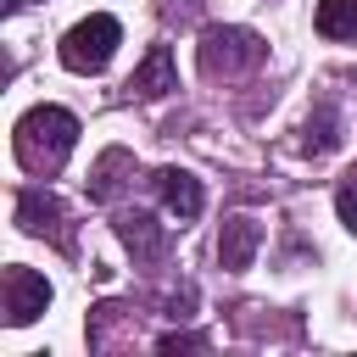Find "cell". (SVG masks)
I'll list each match as a JSON object with an SVG mask.
<instances>
[{
	"instance_id": "obj_1",
	"label": "cell",
	"mask_w": 357,
	"mask_h": 357,
	"mask_svg": "<svg viewBox=\"0 0 357 357\" xmlns=\"http://www.w3.org/2000/svg\"><path fill=\"white\" fill-rule=\"evenodd\" d=\"M73 139H78V117L61 112V106H33V112H22V123H17V134H11L17 162H22L28 173H56V167L67 162Z\"/></svg>"
},
{
	"instance_id": "obj_2",
	"label": "cell",
	"mask_w": 357,
	"mask_h": 357,
	"mask_svg": "<svg viewBox=\"0 0 357 357\" xmlns=\"http://www.w3.org/2000/svg\"><path fill=\"white\" fill-rule=\"evenodd\" d=\"M117 39H123L117 17L95 11V17H84L78 28H67V39H61V67H67V73H100V67L112 61Z\"/></svg>"
},
{
	"instance_id": "obj_3",
	"label": "cell",
	"mask_w": 357,
	"mask_h": 357,
	"mask_svg": "<svg viewBox=\"0 0 357 357\" xmlns=\"http://www.w3.org/2000/svg\"><path fill=\"white\" fill-rule=\"evenodd\" d=\"M262 61V39L251 28H212L201 39V67L218 78V73H240V67H257Z\"/></svg>"
},
{
	"instance_id": "obj_4",
	"label": "cell",
	"mask_w": 357,
	"mask_h": 357,
	"mask_svg": "<svg viewBox=\"0 0 357 357\" xmlns=\"http://www.w3.org/2000/svg\"><path fill=\"white\" fill-rule=\"evenodd\" d=\"M0 296H6V324H11V329L33 324V318L50 307V284H45L33 268H22V262H11V268L0 273Z\"/></svg>"
},
{
	"instance_id": "obj_5",
	"label": "cell",
	"mask_w": 357,
	"mask_h": 357,
	"mask_svg": "<svg viewBox=\"0 0 357 357\" xmlns=\"http://www.w3.org/2000/svg\"><path fill=\"white\" fill-rule=\"evenodd\" d=\"M17 223H22L28 234H50L61 251H73L67 212H61V201H56V195H45V190H22V195H17Z\"/></svg>"
},
{
	"instance_id": "obj_6",
	"label": "cell",
	"mask_w": 357,
	"mask_h": 357,
	"mask_svg": "<svg viewBox=\"0 0 357 357\" xmlns=\"http://www.w3.org/2000/svg\"><path fill=\"white\" fill-rule=\"evenodd\" d=\"M257 245H262V223H257V218H229L223 234H218V262H223L229 273H240V268H251Z\"/></svg>"
},
{
	"instance_id": "obj_7",
	"label": "cell",
	"mask_w": 357,
	"mask_h": 357,
	"mask_svg": "<svg viewBox=\"0 0 357 357\" xmlns=\"http://www.w3.org/2000/svg\"><path fill=\"white\" fill-rule=\"evenodd\" d=\"M156 190H162V201H167V212H173L178 223H195V218H201V184H195L184 167H162V173H156Z\"/></svg>"
},
{
	"instance_id": "obj_8",
	"label": "cell",
	"mask_w": 357,
	"mask_h": 357,
	"mask_svg": "<svg viewBox=\"0 0 357 357\" xmlns=\"http://www.w3.org/2000/svg\"><path fill=\"white\" fill-rule=\"evenodd\" d=\"M128 89H134V95H167V89H178V78H173V50H167V45H151V56L134 67Z\"/></svg>"
},
{
	"instance_id": "obj_9",
	"label": "cell",
	"mask_w": 357,
	"mask_h": 357,
	"mask_svg": "<svg viewBox=\"0 0 357 357\" xmlns=\"http://www.w3.org/2000/svg\"><path fill=\"white\" fill-rule=\"evenodd\" d=\"M312 22L324 39H357V0H318Z\"/></svg>"
},
{
	"instance_id": "obj_10",
	"label": "cell",
	"mask_w": 357,
	"mask_h": 357,
	"mask_svg": "<svg viewBox=\"0 0 357 357\" xmlns=\"http://www.w3.org/2000/svg\"><path fill=\"white\" fill-rule=\"evenodd\" d=\"M128 167H134V156L112 145V151L95 162V173H89V195H95V201H112V195H117V184H123L117 173H128Z\"/></svg>"
},
{
	"instance_id": "obj_11",
	"label": "cell",
	"mask_w": 357,
	"mask_h": 357,
	"mask_svg": "<svg viewBox=\"0 0 357 357\" xmlns=\"http://www.w3.org/2000/svg\"><path fill=\"white\" fill-rule=\"evenodd\" d=\"M117 234H123L139 257H156V251H162V229L151 223V212H123V218H117Z\"/></svg>"
},
{
	"instance_id": "obj_12",
	"label": "cell",
	"mask_w": 357,
	"mask_h": 357,
	"mask_svg": "<svg viewBox=\"0 0 357 357\" xmlns=\"http://www.w3.org/2000/svg\"><path fill=\"white\" fill-rule=\"evenodd\" d=\"M307 145H312V151H329V145H335V112H329V106H318V117L307 123Z\"/></svg>"
},
{
	"instance_id": "obj_13",
	"label": "cell",
	"mask_w": 357,
	"mask_h": 357,
	"mask_svg": "<svg viewBox=\"0 0 357 357\" xmlns=\"http://www.w3.org/2000/svg\"><path fill=\"white\" fill-rule=\"evenodd\" d=\"M335 212H340V223L357 234V184H340V190H335Z\"/></svg>"
},
{
	"instance_id": "obj_14",
	"label": "cell",
	"mask_w": 357,
	"mask_h": 357,
	"mask_svg": "<svg viewBox=\"0 0 357 357\" xmlns=\"http://www.w3.org/2000/svg\"><path fill=\"white\" fill-rule=\"evenodd\" d=\"M162 351H206V335H162Z\"/></svg>"
},
{
	"instance_id": "obj_15",
	"label": "cell",
	"mask_w": 357,
	"mask_h": 357,
	"mask_svg": "<svg viewBox=\"0 0 357 357\" xmlns=\"http://www.w3.org/2000/svg\"><path fill=\"white\" fill-rule=\"evenodd\" d=\"M17 6H28V0H6V11H17Z\"/></svg>"
}]
</instances>
